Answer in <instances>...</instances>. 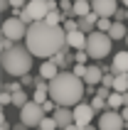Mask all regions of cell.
<instances>
[{"label": "cell", "mask_w": 128, "mask_h": 130, "mask_svg": "<svg viewBox=\"0 0 128 130\" xmlns=\"http://www.w3.org/2000/svg\"><path fill=\"white\" fill-rule=\"evenodd\" d=\"M42 118H44V108H42V103H37L35 98L27 101L20 108V120L27 125V128H40V120H42Z\"/></svg>", "instance_id": "5b68a950"}, {"label": "cell", "mask_w": 128, "mask_h": 130, "mask_svg": "<svg viewBox=\"0 0 128 130\" xmlns=\"http://www.w3.org/2000/svg\"><path fill=\"white\" fill-rule=\"evenodd\" d=\"M86 93V81L71 71H59L54 79H49V98L59 106H76Z\"/></svg>", "instance_id": "7a4b0ae2"}, {"label": "cell", "mask_w": 128, "mask_h": 130, "mask_svg": "<svg viewBox=\"0 0 128 130\" xmlns=\"http://www.w3.org/2000/svg\"><path fill=\"white\" fill-rule=\"evenodd\" d=\"M44 20H47V22H52V25H62V12H59V10H49Z\"/></svg>", "instance_id": "603a6c76"}, {"label": "cell", "mask_w": 128, "mask_h": 130, "mask_svg": "<svg viewBox=\"0 0 128 130\" xmlns=\"http://www.w3.org/2000/svg\"><path fill=\"white\" fill-rule=\"evenodd\" d=\"M27 103V93L22 91V88H17V91H12V106L15 108H22Z\"/></svg>", "instance_id": "44dd1931"}, {"label": "cell", "mask_w": 128, "mask_h": 130, "mask_svg": "<svg viewBox=\"0 0 128 130\" xmlns=\"http://www.w3.org/2000/svg\"><path fill=\"white\" fill-rule=\"evenodd\" d=\"M106 101H108V108H123V106H126L121 91H111V96H108Z\"/></svg>", "instance_id": "ffe728a7"}, {"label": "cell", "mask_w": 128, "mask_h": 130, "mask_svg": "<svg viewBox=\"0 0 128 130\" xmlns=\"http://www.w3.org/2000/svg\"><path fill=\"white\" fill-rule=\"evenodd\" d=\"M27 22H22L17 15H12V17H7L5 22H3V35L7 37H12L15 42H20V39H25L27 37Z\"/></svg>", "instance_id": "8992f818"}, {"label": "cell", "mask_w": 128, "mask_h": 130, "mask_svg": "<svg viewBox=\"0 0 128 130\" xmlns=\"http://www.w3.org/2000/svg\"><path fill=\"white\" fill-rule=\"evenodd\" d=\"M86 69L89 66H84V61H74V66H71V71L76 74V76H81V79L86 76Z\"/></svg>", "instance_id": "d4e9b609"}, {"label": "cell", "mask_w": 128, "mask_h": 130, "mask_svg": "<svg viewBox=\"0 0 128 130\" xmlns=\"http://www.w3.org/2000/svg\"><path fill=\"white\" fill-rule=\"evenodd\" d=\"M126 44H128V35H126Z\"/></svg>", "instance_id": "1f68e13d"}, {"label": "cell", "mask_w": 128, "mask_h": 130, "mask_svg": "<svg viewBox=\"0 0 128 130\" xmlns=\"http://www.w3.org/2000/svg\"><path fill=\"white\" fill-rule=\"evenodd\" d=\"M52 116H54L59 128H69V130L76 128V125H74V108H71V106H57Z\"/></svg>", "instance_id": "9c48e42d"}, {"label": "cell", "mask_w": 128, "mask_h": 130, "mask_svg": "<svg viewBox=\"0 0 128 130\" xmlns=\"http://www.w3.org/2000/svg\"><path fill=\"white\" fill-rule=\"evenodd\" d=\"M111 25H113V20H111V17H99V22H96V29H104V32H108V29H111Z\"/></svg>", "instance_id": "cb8c5ba5"}, {"label": "cell", "mask_w": 128, "mask_h": 130, "mask_svg": "<svg viewBox=\"0 0 128 130\" xmlns=\"http://www.w3.org/2000/svg\"><path fill=\"white\" fill-rule=\"evenodd\" d=\"M104 71H106V69H101V66H89V69H86V76H84L86 86H99L101 79H104Z\"/></svg>", "instance_id": "5bb4252c"}, {"label": "cell", "mask_w": 128, "mask_h": 130, "mask_svg": "<svg viewBox=\"0 0 128 130\" xmlns=\"http://www.w3.org/2000/svg\"><path fill=\"white\" fill-rule=\"evenodd\" d=\"M96 116V110H94L91 103H81L79 101L74 106V125L76 128H91V120Z\"/></svg>", "instance_id": "52a82bcc"}, {"label": "cell", "mask_w": 128, "mask_h": 130, "mask_svg": "<svg viewBox=\"0 0 128 130\" xmlns=\"http://www.w3.org/2000/svg\"><path fill=\"white\" fill-rule=\"evenodd\" d=\"M47 5H49V10H57V0H47Z\"/></svg>", "instance_id": "f1b7e54d"}, {"label": "cell", "mask_w": 128, "mask_h": 130, "mask_svg": "<svg viewBox=\"0 0 128 130\" xmlns=\"http://www.w3.org/2000/svg\"><path fill=\"white\" fill-rule=\"evenodd\" d=\"M111 69H113V74H121V71H128V49L118 52L113 57V61H111Z\"/></svg>", "instance_id": "9a60e30c"}, {"label": "cell", "mask_w": 128, "mask_h": 130, "mask_svg": "<svg viewBox=\"0 0 128 130\" xmlns=\"http://www.w3.org/2000/svg\"><path fill=\"white\" fill-rule=\"evenodd\" d=\"M32 12V17L35 20H44L47 17V12H49V5H47V0H27V5H25Z\"/></svg>", "instance_id": "7c38bea8"}, {"label": "cell", "mask_w": 128, "mask_h": 130, "mask_svg": "<svg viewBox=\"0 0 128 130\" xmlns=\"http://www.w3.org/2000/svg\"><path fill=\"white\" fill-rule=\"evenodd\" d=\"M86 32L84 29H69V32H67V44H69L71 49H86Z\"/></svg>", "instance_id": "8fae6325"}, {"label": "cell", "mask_w": 128, "mask_h": 130, "mask_svg": "<svg viewBox=\"0 0 128 130\" xmlns=\"http://www.w3.org/2000/svg\"><path fill=\"white\" fill-rule=\"evenodd\" d=\"M126 118H123V113H118V110H106V113H101L99 118V128L104 130H121L126 128Z\"/></svg>", "instance_id": "ba28073f"}, {"label": "cell", "mask_w": 128, "mask_h": 130, "mask_svg": "<svg viewBox=\"0 0 128 130\" xmlns=\"http://www.w3.org/2000/svg\"><path fill=\"white\" fill-rule=\"evenodd\" d=\"M91 7L99 12V17H113L118 10V3L116 0H91Z\"/></svg>", "instance_id": "30bf717a"}, {"label": "cell", "mask_w": 128, "mask_h": 130, "mask_svg": "<svg viewBox=\"0 0 128 130\" xmlns=\"http://www.w3.org/2000/svg\"><path fill=\"white\" fill-rule=\"evenodd\" d=\"M15 44V39L12 37H7V35H3V39H0V49L5 52V49H10V47H12Z\"/></svg>", "instance_id": "484cf974"}, {"label": "cell", "mask_w": 128, "mask_h": 130, "mask_svg": "<svg viewBox=\"0 0 128 130\" xmlns=\"http://www.w3.org/2000/svg\"><path fill=\"white\" fill-rule=\"evenodd\" d=\"M113 91H128V71H121L116 74V81H113Z\"/></svg>", "instance_id": "d6986e66"}, {"label": "cell", "mask_w": 128, "mask_h": 130, "mask_svg": "<svg viewBox=\"0 0 128 130\" xmlns=\"http://www.w3.org/2000/svg\"><path fill=\"white\" fill-rule=\"evenodd\" d=\"M20 81H22V86H35L37 81L32 79V76H30V74H25V76H20Z\"/></svg>", "instance_id": "4316f807"}, {"label": "cell", "mask_w": 128, "mask_h": 130, "mask_svg": "<svg viewBox=\"0 0 128 130\" xmlns=\"http://www.w3.org/2000/svg\"><path fill=\"white\" fill-rule=\"evenodd\" d=\"M94 7L89 0H74V17H84V15H89Z\"/></svg>", "instance_id": "ac0fdd59"}, {"label": "cell", "mask_w": 128, "mask_h": 130, "mask_svg": "<svg viewBox=\"0 0 128 130\" xmlns=\"http://www.w3.org/2000/svg\"><path fill=\"white\" fill-rule=\"evenodd\" d=\"M96 22H99V12H96V10H91L89 15L79 17V29H84L86 35H89V32H94V29H96Z\"/></svg>", "instance_id": "4fadbf2b"}, {"label": "cell", "mask_w": 128, "mask_h": 130, "mask_svg": "<svg viewBox=\"0 0 128 130\" xmlns=\"http://www.w3.org/2000/svg\"><path fill=\"white\" fill-rule=\"evenodd\" d=\"M111 35L104 32V29H94L89 32L86 37V52H89V57L91 59H106L111 54Z\"/></svg>", "instance_id": "277c9868"}, {"label": "cell", "mask_w": 128, "mask_h": 130, "mask_svg": "<svg viewBox=\"0 0 128 130\" xmlns=\"http://www.w3.org/2000/svg\"><path fill=\"white\" fill-rule=\"evenodd\" d=\"M25 44L30 47V52L35 57L49 59L59 49L67 47V29H64V25H52L47 20H35L27 27Z\"/></svg>", "instance_id": "6da1fadb"}, {"label": "cell", "mask_w": 128, "mask_h": 130, "mask_svg": "<svg viewBox=\"0 0 128 130\" xmlns=\"http://www.w3.org/2000/svg\"><path fill=\"white\" fill-rule=\"evenodd\" d=\"M121 3H123V5H126V7H128V0H121Z\"/></svg>", "instance_id": "4dcf8cb0"}, {"label": "cell", "mask_w": 128, "mask_h": 130, "mask_svg": "<svg viewBox=\"0 0 128 130\" xmlns=\"http://www.w3.org/2000/svg\"><path fill=\"white\" fill-rule=\"evenodd\" d=\"M62 71V69H59L57 64H54V61H52V59H44V64L40 66V76H42V79H54V76H57V74Z\"/></svg>", "instance_id": "2e32d148"}, {"label": "cell", "mask_w": 128, "mask_h": 130, "mask_svg": "<svg viewBox=\"0 0 128 130\" xmlns=\"http://www.w3.org/2000/svg\"><path fill=\"white\" fill-rule=\"evenodd\" d=\"M40 128L42 130H52V128H59L57 120H54V116H44L42 120H40Z\"/></svg>", "instance_id": "7402d4cb"}, {"label": "cell", "mask_w": 128, "mask_h": 130, "mask_svg": "<svg viewBox=\"0 0 128 130\" xmlns=\"http://www.w3.org/2000/svg\"><path fill=\"white\" fill-rule=\"evenodd\" d=\"M126 17H128V10H121V7H118L116 15H113V20H126Z\"/></svg>", "instance_id": "83f0119b"}, {"label": "cell", "mask_w": 128, "mask_h": 130, "mask_svg": "<svg viewBox=\"0 0 128 130\" xmlns=\"http://www.w3.org/2000/svg\"><path fill=\"white\" fill-rule=\"evenodd\" d=\"M121 113H123V118H126V123H128V106H123V108H121Z\"/></svg>", "instance_id": "f546056e"}, {"label": "cell", "mask_w": 128, "mask_h": 130, "mask_svg": "<svg viewBox=\"0 0 128 130\" xmlns=\"http://www.w3.org/2000/svg\"><path fill=\"white\" fill-rule=\"evenodd\" d=\"M32 52H30V47L25 44L22 47L20 42H15L10 49L3 52V57H0V64H3V71L10 74V76H15V79H20V76H25V74H30V69H32Z\"/></svg>", "instance_id": "3957f363"}, {"label": "cell", "mask_w": 128, "mask_h": 130, "mask_svg": "<svg viewBox=\"0 0 128 130\" xmlns=\"http://www.w3.org/2000/svg\"><path fill=\"white\" fill-rule=\"evenodd\" d=\"M108 35H111V39H126L128 29H126V25H123V20H113V25H111V29H108Z\"/></svg>", "instance_id": "e0dca14e"}]
</instances>
